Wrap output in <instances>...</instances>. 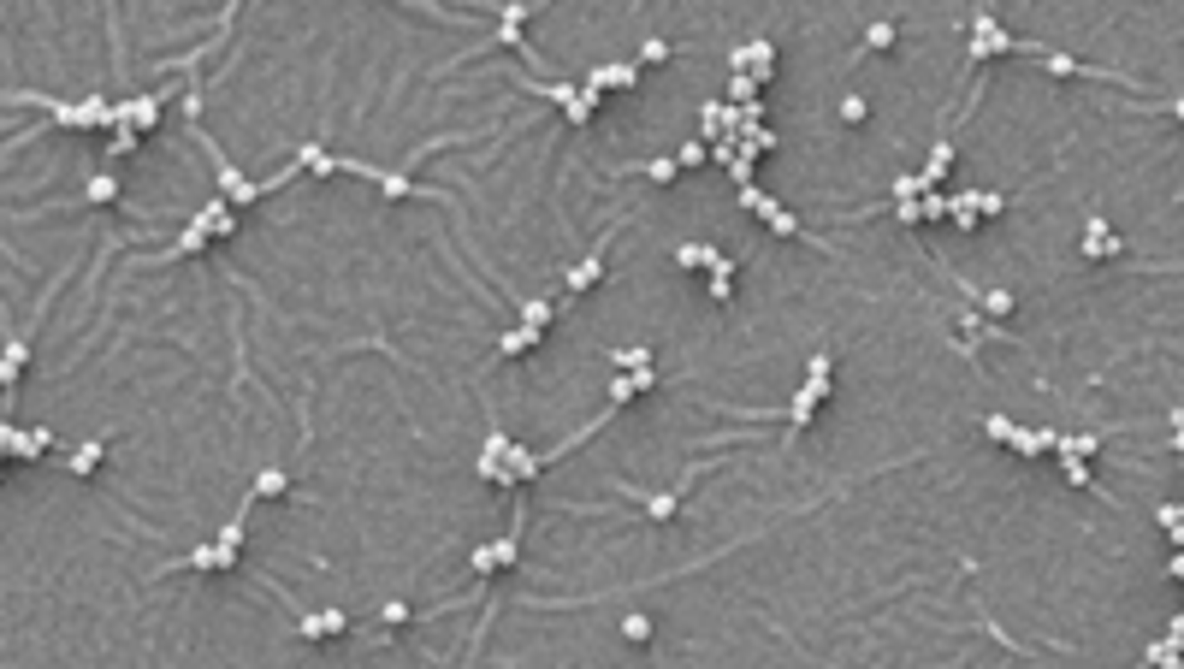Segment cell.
Listing matches in <instances>:
<instances>
[{
  "label": "cell",
  "instance_id": "1",
  "mask_svg": "<svg viewBox=\"0 0 1184 669\" xmlns=\"http://www.w3.org/2000/svg\"><path fill=\"white\" fill-rule=\"evenodd\" d=\"M503 450H510V433H503L498 415H492V427H485V450H480V468H474V474L498 486V480H503Z\"/></svg>",
  "mask_w": 1184,
  "mask_h": 669
},
{
  "label": "cell",
  "instance_id": "2",
  "mask_svg": "<svg viewBox=\"0 0 1184 669\" xmlns=\"http://www.w3.org/2000/svg\"><path fill=\"white\" fill-rule=\"evenodd\" d=\"M343 628H350V622H343L338 611H302V604H297V634H302V640H332V634H343Z\"/></svg>",
  "mask_w": 1184,
  "mask_h": 669
},
{
  "label": "cell",
  "instance_id": "3",
  "mask_svg": "<svg viewBox=\"0 0 1184 669\" xmlns=\"http://www.w3.org/2000/svg\"><path fill=\"white\" fill-rule=\"evenodd\" d=\"M640 84V66L634 59H622V66H592L586 72V89H634Z\"/></svg>",
  "mask_w": 1184,
  "mask_h": 669
},
{
  "label": "cell",
  "instance_id": "4",
  "mask_svg": "<svg viewBox=\"0 0 1184 669\" xmlns=\"http://www.w3.org/2000/svg\"><path fill=\"white\" fill-rule=\"evenodd\" d=\"M0 444H6L13 456H48V450H54V433H24V427H6V433H0Z\"/></svg>",
  "mask_w": 1184,
  "mask_h": 669
},
{
  "label": "cell",
  "instance_id": "5",
  "mask_svg": "<svg viewBox=\"0 0 1184 669\" xmlns=\"http://www.w3.org/2000/svg\"><path fill=\"white\" fill-rule=\"evenodd\" d=\"M728 59H734V72H752V66H758V84H764V77H770L776 48H770V42H746V48H734Z\"/></svg>",
  "mask_w": 1184,
  "mask_h": 669
},
{
  "label": "cell",
  "instance_id": "6",
  "mask_svg": "<svg viewBox=\"0 0 1184 669\" xmlns=\"http://www.w3.org/2000/svg\"><path fill=\"white\" fill-rule=\"evenodd\" d=\"M628 492L645 504V515H652V522H670V515L681 510V492H675V486H670V492H640V486H628Z\"/></svg>",
  "mask_w": 1184,
  "mask_h": 669
},
{
  "label": "cell",
  "instance_id": "7",
  "mask_svg": "<svg viewBox=\"0 0 1184 669\" xmlns=\"http://www.w3.org/2000/svg\"><path fill=\"white\" fill-rule=\"evenodd\" d=\"M24 361H30V338H24V332H13V343H6V368H0V385H6V391H18Z\"/></svg>",
  "mask_w": 1184,
  "mask_h": 669
},
{
  "label": "cell",
  "instance_id": "8",
  "mask_svg": "<svg viewBox=\"0 0 1184 669\" xmlns=\"http://www.w3.org/2000/svg\"><path fill=\"white\" fill-rule=\"evenodd\" d=\"M604 243H610V237H604ZM604 243H599V249H592V255H586L581 267L569 272V297H574V290H592V285L604 279Z\"/></svg>",
  "mask_w": 1184,
  "mask_h": 669
},
{
  "label": "cell",
  "instance_id": "9",
  "mask_svg": "<svg viewBox=\"0 0 1184 669\" xmlns=\"http://www.w3.org/2000/svg\"><path fill=\"white\" fill-rule=\"evenodd\" d=\"M533 343H539V326H533V320H521V326H510V332L498 338V350H492V356H521V350H533Z\"/></svg>",
  "mask_w": 1184,
  "mask_h": 669
},
{
  "label": "cell",
  "instance_id": "10",
  "mask_svg": "<svg viewBox=\"0 0 1184 669\" xmlns=\"http://www.w3.org/2000/svg\"><path fill=\"white\" fill-rule=\"evenodd\" d=\"M812 415H817V397L806 391V385H799V391H794V403H788V427H794L788 439H799V433L812 427Z\"/></svg>",
  "mask_w": 1184,
  "mask_h": 669
},
{
  "label": "cell",
  "instance_id": "11",
  "mask_svg": "<svg viewBox=\"0 0 1184 669\" xmlns=\"http://www.w3.org/2000/svg\"><path fill=\"white\" fill-rule=\"evenodd\" d=\"M101 456H107V439L77 444V450H72V474H77V480H84V474H95V468H101Z\"/></svg>",
  "mask_w": 1184,
  "mask_h": 669
},
{
  "label": "cell",
  "instance_id": "12",
  "mask_svg": "<svg viewBox=\"0 0 1184 669\" xmlns=\"http://www.w3.org/2000/svg\"><path fill=\"white\" fill-rule=\"evenodd\" d=\"M806 391H812L817 403L829 397V350H817V356H812V368H806Z\"/></svg>",
  "mask_w": 1184,
  "mask_h": 669
},
{
  "label": "cell",
  "instance_id": "13",
  "mask_svg": "<svg viewBox=\"0 0 1184 669\" xmlns=\"http://www.w3.org/2000/svg\"><path fill=\"white\" fill-rule=\"evenodd\" d=\"M373 184H379V196H391V201H403V196H414V190H421L409 172H379Z\"/></svg>",
  "mask_w": 1184,
  "mask_h": 669
},
{
  "label": "cell",
  "instance_id": "14",
  "mask_svg": "<svg viewBox=\"0 0 1184 669\" xmlns=\"http://www.w3.org/2000/svg\"><path fill=\"white\" fill-rule=\"evenodd\" d=\"M1084 255H1119V243H1113V231L1101 226V219H1090V231H1084Z\"/></svg>",
  "mask_w": 1184,
  "mask_h": 669
},
{
  "label": "cell",
  "instance_id": "15",
  "mask_svg": "<svg viewBox=\"0 0 1184 669\" xmlns=\"http://www.w3.org/2000/svg\"><path fill=\"white\" fill-rule=\"evenodd\" d=\"M895 36H900V30L888 24V18H877V24L865 30V54H883V48H895Z\"/></svg>",
  "mask_w": 1184,
  "mask_h": 669
},
{
  "label": "cell",
  "instance_id": "16",
  "mask_svg": "<svg viewBox=\"0 0 1184 669\" xmlns=\"http://www.w3.org/2000/svg\"><path fill=\"white\" fill-rule=\"evenodd\" d=\"M285 486H290L285 468H261L255 474V498H285Z\"/></svg>",
  "mask_w": 1184,
  "mask_h": 669
},
{
  "label": "cell",
  "instance_id": "17",
  "mask_svg": "<svg viewBox=\"0 0 1184 669\" xmlns=\"http://www.w3.org/2000/svg\"><path fill=\"white\" fill-rule=\"evenodd\" d=\"M741 208H746V214H758V219H764V214L776 208V196H764V190H758L752 178H746V184H741Z\"/></svg>",
  "mask_w": 1184,
  "mask_h": 669
},
{
  "label": "cell",
  "instance_id": "18",
  "mask_svg": "<svg viewBox=\"0 0 1184 669\" xmlns=\"http://www.w3.org/2000/svg\"><path fill=\"white\" fill-rule=\"evenodd\" d=\"M515 314L533 320V326H545V320H551V302H545V297H515Z\"/></svg>",
  "mask_w": 1184,
  "mask_h": 669
},
{
  "label": "cell",
  "instance_id": "19",
  "mask_svg": "<svg viewBox=\"0 0 1184 669\" xmlns=\"http://www.w3.org/2000/svg\"><path fill=\"white\" fill-rule=\"evenodd\" d=\"M764 226H770V231H776V237H799V219H794V214H788L782 201H776L770 214H764Z\"/></svg>",
  "mask_w": 1184,
  "mask_h": 669
},
{
  "label": "cell",
  "instance_id": "20",
  "mask_svg": "<svg viewBox=\"0 0 1184 669\" xmlns=\"http://www.w3.org/2000/svg\"><path fill=\"white\" fill-rule=\"evenodd\" d=\"M468 569H474V575H492V569H503V563H498V545H474Z\"/></svg>",
  "mask_w": 1184,
  "mask_h": 669
},
{
  "label": "cell",
  "instance_id": "21",
  "mask_svg": "<svg viewBox=\"0 0 1184 669\" xmlns=\"http://www.w3.org/2000/svg\"><path fill=\"white\" fill-rule=\"evenodd\" d=\"M113 196H119V178H113V172L89 178V196H84V201H113Z\"/></svg>",
  "mask_w": 1184,
  "mask_h": 669
},
{
  "label": "cell",
  "instance_id": "22",
  "mask_svg": "<svg viewBox=\"0 0 1184 669\" xmlns=\"http://www.w3.org/2000/svg\"><path fill=\"white\" fill-rule=\"evenodd\" d=\"M640 172H652L657 184H670L675 172H681V160H675V155H663V160H645V166H640Z\"/></svg>",
  "mask_w": 1184,
  "mask_h": 669
},
{
  "label": "cell",
  "instance_id": "23",
  "mask_svg": "<svg viewBox=\"0 0 1184 669\" xmlns=\"http://www.w3.org/2000/svg\"><path fill=\"white\" fill-rule=\"evenodd\" d=\"M728 95L741 101V107H746V101H758V84H752V72H734V84H728Z\"/></svg>",
  "mask_w": 1184,
  "mask_h": 669
},
{
  "label": "cell",
  "instance_id": "24",
  "mask_svg": "<svg viewBox=\"0 0 1184 669\" xmlns=\"http://www.w3.org/2000/svg\"><path fill=\"white\" fill-rule=\"evenodd\" d=\"M918 190H924V178H918V172H900V178H895V201H912Z\"/></svg>",
  "mask_w": 1184,
  "mask_h": 669
},
{
  "label": "cell",
  "instance_id": "25",
  "mask_svg": "<svg viewBox=\"0 0 1184 669\" xmlns=\"http://www.w3.org/2000/svg\"><path fill=\"white\" fill-rule=\"evenodd\" d=\"M984 433H989L995 444H1007V439H1013V421H1007V415H989V421H984Z\"/></svg>",
  "mask_w": 1184,
  "mask_h": 669
},
{
  "label": "cell",
  "instance_id": "26",
  "mask_svg": "<svg viewBox=\"0 0 1184 669\" xmlns=\"http://www.w3.org/2000/svg\"><path fill=\"white\" fill-rule=\"evenodd\" d=\"M610 361H616V368H645L652 356H645L640 343H634V350H610Z\"/></svg>",
  "mask_w": 1184,
  "mask_h": 669
},
{
  "label": "cell",
  "instance_id": "27",
  "mask_svg": "<svg viewBox=\"0 0 1184 669\" xmlns=\"http://www.w3.org/2000/svg\"><path fill=\"white\" fill-rule=\"evenodd\" d=\"M113 155H137V125H119V130H113Z\"/></svg>",
  "mask_w": 1184,
  "mask_h": 669
},
{
  "label": "cell",
  "instance_id": "28",
  "mask_svg": "<svg viewBox=\"0 0 1184 669\" xmlns=\"http://www.w3.org/2000/svg\"><path fill=\"white\" fill-rule=\"evenodd\" d=\"M622 634H628V640H652V622H645V616H628V622H622Z\"/></svg>",
  "mask_w": 1184,
  "mask_h": 669
},
{
  "label": "cell",
  "instance_id": "29",
  "mask_svg": "<svg viewBox=\"0 0 1184 669\" xmlns=\"http://www.w3.org/2000/svg\"><path fill=\"white\" fill-rule=\"evenodd\" d=\"M670 54H675V48H670V42H663V36H652V42H645V48H640V59H670Z\"/></svg>",
  "mask_w": 1184,
  "mask_h": 669
},
{
  "label": "cell",
  "instance_id": "30",
  "mask_svg": "<svg viewBox=\"0 0 1184 669\" xmlns=\"http://www.w3.org/2000/svg\"><path fill=\"white\" fill-rule=\"evenodd\" d=\"M675 160H681V166H705V143H681V155H675Z\"/></svg>",
  "mask_w": 1184,
  "mask_h": 669
},
{
  "label": "cell",
  "instance_id": "31",
  "mask_svg": "<svg viewBox=\"0 0 1184 669\" xmlns=\"http://www.w3.org/2000/svg\"><path fill=\"white\" fill-rule=\"evenodd\" d=\"M948 201L954 196H924V219H948Z\"/></svg>",
  "mask_w": 1184,
  "mask_h": 669
},
{
  "label": "cell",
  "instance_id": "32",
  "mask_svg": "<svg viewBox=\"0 0 1184 669\" xmlns=\"http://www.w3.org/2000/svg\"><path fill=\"white\" fill-rule=\"evenodd\" d=\"M841 119H847V125H859V119H865V101L847 95V101H841Z\"/></svg>",
  "mask_w": 1184,
  "mask_h": 669
},
{
  "label": "cell",
  "instance_id": "33",
  "mask_svg": "<svg viewBox=\"0 0 1184 669\" xmlns=\"http://www.w3.org/2000/svg\"><path fill=\"white\" fill-rule=\"evenodd\" d=\"M379 622H391V628L409 622V604H386V611H379Z\"/></svg>",
  "mask_w": 1184,
  "mask_h": 669
}]
</instances>
